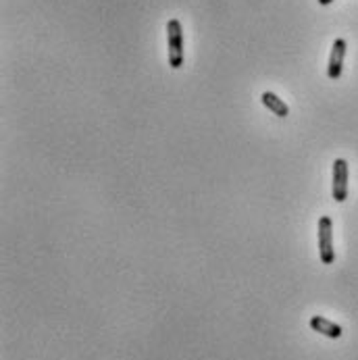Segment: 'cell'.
Returning <instances> with one entry per match:
<instances>
[{
  "label": "cell",
  "mask_w": 358,
  "mask_h": 360,
  "mask_svg": "<svg viewBox=\"0 0 358 360\" xmlns=\"http://www.w3.org/2000/svg\"><path fill=\"white\" fill-rule=\"evenodd\" d=\"M167 52L171 69H179L184 65V31L179 19H169L167 23Z\"/></svg>",
  "instance_id": "obj_1"
},
{
  "label": "cell",
  "mask_w": 358,
  "mask_h": 360,
  "mask_svg": "<svg viewBox=\"0 0 358 360\" xmlns=\"http://www.w3.org/2000/svg\"><path fill=\"white\" fill-rule=\"evenodd\" d=\"M344 57H346V40L338 38L331 46V54H329V63H327V77L331 82L340 80L342 69H344Z\"/></svg>",
  "instance_id": "obj_4"
},
{
  "label": "cell",
  "mask_w": 358,
  "mask_h": 360,
  "mask_svg": "<svg viewBox=\"0 0 358 360\" xmlns=\"http://www.w3.org/2000/svg\"><path fill=\"white\" fill-rule=\"evenodd\" d=\"M260 100H262V105L275 115V117H288L290 115V107L277 96V94H273V92H262V96H260Z\"/></svg>",
  "instance_id": "obj_6"
},
{
  "label": "cell",
  "mask_w": 358,
  "mask_h": 360,
  "mask_svg": "<svg viewBox=\"0 0 358 360\" xmlns=\"http://www.w3.org/2000/svg\"><path fill=\"white\" fill-rule=\"evenodd\" d=\"M348 198V163L344 158L334 160V200L344 202Z\"/></svg>",
  "instance_id": "obj_3"
},
{
  "label": "cell",
  "mask_w": 358,
  "mask_h": 360,
  "mask_svg": "<svg viewBox=\"0 0 358 360\" xmlns=\"http://www.w3.org/2000/svg\"><path fill=\"white\" fill-rule=\"evenodd\" d=\"M331 2H334V0H319L321 6H327V4H331Z\"/></svg>",
  "instance_id": "obj_7"
},
{
  "label": "cell",
  "mask_w": 358,
  "mask_h": 360,
  "mask_svg": "<svg viewBox=\"0 0 358 360\" xmlns=\"http://www.w3.org/2000/svg\"><path fill=\"white\" fill-rule=\"evenodd\" d=\"M319 258L323 264L336 262V248H334V223L327 215L319 219Z\"/></svg>",
  "instance_id": "obj_2"
},
{
  "label": "cell",
  "mask_w": 358,
  "mask_h": 360,
  "mask_svg": "<svg viewBox=\"0 0 358 360\" xmlns=\"http://www.w3.org/2000/svg\"><path fill=\"white\" fill-rule=\"evenodd\" d=\"M308 325H311L313 331H317V333H321V336H325V338H329V340H340L342 333H344V329H342L338 323H334V321H329V319H325V317H321V315L311 317Z\"/></svg>",
  "instance_id": "obj_5"
}]
</instances>
